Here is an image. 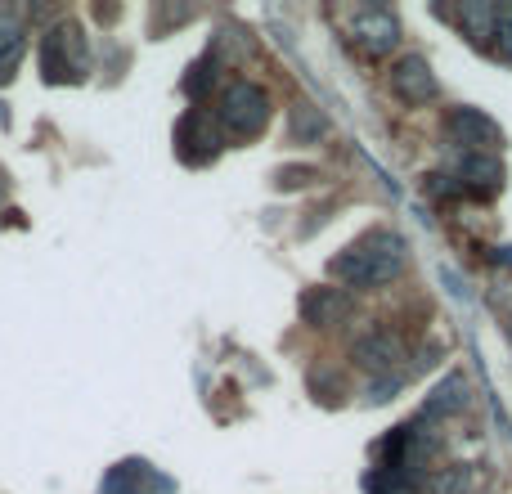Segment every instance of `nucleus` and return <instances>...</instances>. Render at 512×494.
<instances>
[{"mask_svg":"<svg viewBox=\"0 0 512 494\" xmlns=\"http://www.w3.org/2000/svg\"><path fill=\"white\" fill-rule=\"evenodd\" d=\"M472 486H477V472H472L468 463H450V468H441L427 481L432 494H472Z\"/></svg>","mask_w":512,"mask_h":494,"instance_id":"obj_13","label":"nucleus"},{"mask_svg":"<svg viewBox=\"0 0 512 494\" xmlns=\"http://www.w3.org/2000/svg\"><path fill=\"white\" fill-rule=\"evenodd\" d=\"M212 81H216V59H203V63H198V68H189L185 90H189V95H194V99H203Z\"/></svg>","mask_w":512,"mask_h":494,"instance_id":"obj_18","label":"nucleus"},{"mask_svg":"<svg viewBox=\"0 0 512 494\" xmlns=\"http://www.w3.org/2000/svg\"><path fill=\"white\" fill-rule=\"evenodd\" d=\"M351 315V297H346V288H310L306 297H301V319H306L310 328H333L337 319Z\"/></svg>","mask_w":512,"mask_h":494,"instance_id":"obj_8","label":"nucleus"},{"mask_svg":"<svg viewBox=\"0 0 512 494\" xmlns=\"http://www.w3.org/2000/svg\"><path fill=\"white\" fill-rule=\"evenodd\" d=\"M463 405H468V378H463V373H450V378H445L441 387L432 391V400H427V418H436V414H459Z\"/></svg>","mask_w":512,"mask_h":494,"instance_id":"obj_12","label":"nucleus"},{"mask_svg":"<svg viewBox=\"0 0 512 494\" xmlns=\"http://www.w3.org/2000/svg\"><path fill=\"white\" fill-rule=\"evenodd\" d=\"M216 122L230 135H256L270 122V99L256 81H230L221 90V108H216Z\"/></svg>","mask_w":512,"mask_h":494,"instance_id":"obj_3","label":"nucleus"},{"mask_svg":"<svg viewBox=\"0 0 512 494\" xmlns=\"http://www.w3.org/2000/svg\"><path fill=\"white\" fill-rule=\"evenodd\" d=\"M36 59H41V77L54 81V86H59V81H77L81 72H86V63H90L81 27L77 23H54L50 32L41 36Z\"/></svg>","mask_w":512,"mask_h":494,"instance_id":"obj_2","label":"nucleus"},{"mask_svg":"<svg viewBox=\"0 0 512 494\" xmlns=\"http://www.w3.org/2000/svg\"><path fill=\"white\" fill-rule=\"evenodd\" d=\"M490 261H495V265H512V247H495V252H490Z\"/></svg>","mask_w":512,"mask_h":494,"instance_id":"obj_20","label":"nucleus"},{"mask_svg":"<svg viewBox=\"0 0 512 494\" xmlns=\"http://www.w3.org/2000/svg\"><path fill=\"white\" fill-rule=\"evenodd\" d=\"M355 36L364 41L369 54H391L400 41V23L391 9H364V14L355 18Z\"/></svg>","mask_w":512,"mask_h":494,"instance_id":"obj_9","label":"nucleus"},{"mask_svg":"<svg viewBox=\"0 0 512 494\" xmlns=\"http://www.w3.org/2000/svg\"><path fill=\"white\" fill-rule=\"evenodd\" d=\"M176 144H180V158L185 162H212L216 153H221V144H225V131H221V122H216L212 113L194 108V113L180 117Z\"/></svg>","mask_w":512,"mask_h":494,"instance_id":"obj_4","label":"nucleus"},{"mask_svg":"<svg viewBox=\"0 0 512 494\" xmlns=\"http://www.w3.org/2000/svg\"><path fill=\"white\" fill-rule=\"evenodd\" d=\"M490 41H495L499 59L512 63V5H499L495 9V32H490Z\"/></svg>","mask_w":512,"mask_h":494,"instance_id":"obj_16","label":"nucleus"},{"mask_svg":"<svg viewBox=\"0 0 512 494\" xmlns=\"http://www.w3.org/2000/svg\"><path fill=\"white\" fill-rule=\"evenodd\" d=\"M391 90H396L405 104H427V99H436V77L423 54H400L396 68H391Z\"/></svg>","mask_w":512,"mask_h":494,"instance_id":"obj_6","label":"nucleus"},{"mask_svg":"<svg viewBox=\"0 0 512 494\" xmlns=\"http://www.w3.org/2000/svg\"><path fill=\"white\" fill-rule=\"evenodd\" d=\"M0 180H5V171H0Z\"/></svg>","mask_w":512,"mask_h":494,"instance_id":"obj_21","label":"nucleus"},{"mask_svg":"<svg viewBox=\"0 0 512 494\" xmlns=\"http://www.w3.org/2000/svg\"><path fill=\"white\" fill-rule=\"evenodd\" d=\"M351 360L360 364V369H369V373H391L400 360H405V346H400L396 333L373 328V333H364L360 342L351 346Z\"/></svg>","mask_w":512,"mask_h":494,"instance_id":"obj_7","label":"nucleus"},{"mask_svg":"<svg viewBox=\"0 0 512 494\" xmlns=\"http://www.w3.org/2000/svg\"><path fill=\"white\" fill-rule=\"evenodd\" d=\"M459 176L468 180V189H486V194H495L499 185H504V162H499V153H459Z\"/></svg>","mask_w":512,"mask_h":494,"instance_id":"obj_10","label":"nucleus"},{"mask_svg":"<svg viewBox=\"0 0 512 494\" xmlns=\"http://www.w3.org/2000/svg\"><path fill=\"white\" fill-rule=\"evenodd\" d=\"M445 131H450L454 144H463V153H495L504 144V131L481 108H450Z\"/></svg>","mask_w":512,"mask_h":494,"instance_id":"obj_5","label":"nucleus"},{"mask_svg":"<svg viewBox=\"0 0 512 494\" xmlns=\"http://www.w3.org/2000/svg\"><path fill=\"white\" fill-rule=\"evenodd\" d=\"M324 131H328V122H324L319 108H310V104L292 108V135H297V140H319Z\"/></svg>","mask_w":512,"mask_h":494,"instance_id":"obj_15","label":"nucleus"},{"mask_svg":"<svg viewBox=\"0 0 512 494\" xmlns=\"http://www.w3.org/2000/svg\"><path fill=\"white\" fill-rule=\"evenodd\" d=\"M391 391H396V378H391V382H378V387H369V400H391Z\"/></svg>","mask_w":512,"mask_h":494,"instance_id":"obj_19","label":"nucleus"},{"mask_svg":"<svg viewBox=\"0 0 512 494\" xmlns=\"http://www.w3.org/2000/svg\"><path fill=\"white\" fill-rule=\"evenodd\" d=\"M405 265V239L396 230H373L364 239H355L346 252H337L328 261V274L346 288H378V283H391Z\"/></svg>","mask_w":512,"mask_h":494,"instance_id":"obj_1","label":"nucleus"},{"mask_svg":"<svg viewBox=\"0 0 512 494\" xmlns=\"http://www.w3.org/2000/svg\"><path fill=\"white\" fill-rule=\"evenodd\" d=\"M459 18H463V27H468V36L472 41H486L490 45V32H495V9L490 5H477V0H472V5H463L459 9Z\"/></svg>","mask_w":512,"mask_h":494,"instance_id":"obj_14","label":"nucleus"},{"mask_svg":"<svg viewBox=\"0 0 512 494\" xmlns=\"http://www.w3.org/2000/svg\"><path fill=\"white\" fill-rule=\"evenodd\" d=\"M23 54H27V27L9 9H0V81L14 77Z\"/></svg>","mask_w":512,"mask_h":494,"instance_id":"obj_11","label":"nucleus"},{"mask_svg":"<svg viewBox=\"0 0 512 494\" xmlns=\"http://www.w3.org/2000/svg\"><path fill=\"white\" fill-rule=\"evenodd\" d=\"M315 180H319L315 167H279L274 171V185L279 189H306V185H315Z\"/></svg>","mask_w":512,"mask_h":494,"instance_id":"obj_17","label":"nucleus"}]
</instances>
